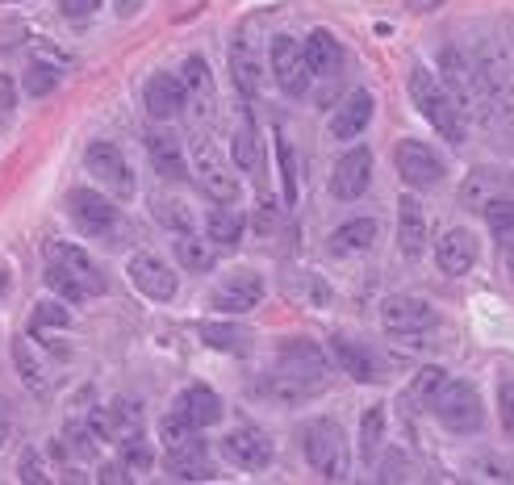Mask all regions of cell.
Listing matches in <instances>:
<instances>
[{
  "mask_svg": "<svg viewBox=\"0 0 514 485\" xmlns=\"http://www.w3.org/2000/svg\"><path fill=\"white\" fill-rule=\"evenodd\" d=\"M17 473H21V481H34V485H46V481H51V473H46V465H42L38 448H26V452H21V460H17Z\"/></svg>",
  "mask_w": 514,
  "mask_h": 485,
  "instance_id": "7bdbcfd3",
  "label": "cell"
},
{
  "mask_svg": "<svg viewBox=\"0 0 514 485\" xmlns=\"http://www.w3.org/2000/svg\"><path fill=\"white\" fill-rule=\"evenodd\" d=\"M427 235H431L427 205L418 201L414 193H406L402 201H397V243H402V251L410 260H418L427 251Z\"/></svg>",
  "mask_w": 514,
  "mask_h": 485,
  "instance_id": "ac0fdd59",
  "label": "cell"
},
{
  "mask_svg": "<svg viewBox=\"0 0 514 485\" xmlns=\"http://www.w3.org/2000/svg\"><path fill=\"white\" fill-rule=\"evenodd\" d=\"M42 256H46V285H51L63 302H88V297L105 293V276L92 264L88 251L51 239L42 247Z\"/></svg>",
  "mask_w": 514,
  "mask_h": 485,
  "instance_id": "6da1fadb",
  "label": "cell"
},
{
  "mask_svg": "<svg viewBox=\"0 0 514 485\" xmlns=\"http://www.w3.org/2000/svg\"><path fill=\"white\" fill-rule=\"evenodd\" d=\"M443 0H414V13H431V9H439Z\"/></svg>",
  "mask_w": 514,
  "mask_h": 485,
  "instance_id": "f5cc1de1",
  "label": "cell"
},
{
  "mask_svg": "<svg viewBox=\"0 0 514 485\" xmlns=\"http://www.w3.org/2000/svg\"><path fill=\"white\" fill-rule=\"evenodd\" d=\"M385 448V406H368L360 419V460L364 465H377Z\"/></svg>",
  "mask_w": 514,
  "mask_h": 485,
  "instance_id": "836d02e7",
  "label": "cell"
},
{
  "mask_svg": "<svg viewBox=\"0 0 514 485\" xmlns=\"http://www.w3.org/2000/svg\"><path fill=\"white\" fill-rule=\"evenodd\" d=\"M473 473L481 481H514V460H502V456H481Z\"/></svg>",
  "mask_w": 514,
  "mask_h": 485,
  "instance_id": "b9f144b4",
  "label": "cell"
},
{
  "mask_svg": "<svg viewBox=\"0 0 514 485\" xmlns=\"http://www.w3.org/2000/svg\"><path fill=\"white\" fill-rule=\"evenodd\" d=\"M485 222H489V235H494L502 247H514V197H502L485 210Z\"/></svg>",
  "mask_w": 514,
  "mask_h": 485,
  "instance_id": "8d00e7d4",
  "label": "cell"
},
{
  "mask_svg": "<svg viewBox=\"0 0 514 485\" xmlns=\"http://www.w3.org/2000/svg\"><path fill=\"white\" fill-rule=\"evenodd\" d=\"M243 239V214L230 201H218V210L209 214V243L214 247H239Z\"/></svg>",
  "mask_w": 514,
  "mask_h": 485,
  "instance_id": "d6a6232c",
  "label": "cell"
},
{
  "mask_svg": "<svg viewBox=\"0 0 514 485\" xmlns=\"http://www.w3.org/2000/svg\"><path fill=\"white\" fill-rule=\"evenodd\" d=\"M184 109H189V118L197 126H209L218 118V92H214V72H209V63L201 55H189L184 59Z\"/></svg>",
  "mask_w": 514,
  "mask_h": 485,
  "instance_id": "8992f818",
  "label": "cell"
},
{
  "mask_svg": "<svg viewBox=\"0 0 514 485\" xmlns=\"http://www.w3.org/2000/svg\"><path fill=\"white\" fill-rule=\"evenodd\" d=\"M477 256H481V247L473 239V230H464V226H452L448 235L435 243V264L448 276H469L477 268Z\"/></svg>",
  "mask_w": 514,
  "mask_h": 485,
  "instance_id": "d6986e66",
  "label": "cell"
},
{
  "mask_svg": "<svg viewBox=\"0 0 514 485\" xmlns=\"http://www.w3.org/2000/svg\"><path fill=\"white\" fill-rule=\"evenodd\" d=\"M276 368H285V373L310 381L318 389L326 385V356H322L318 343H310V339H285V343H280Z\"/></svg>",
  "mask_w": 514,
  "mask_h": 485,
  "instance_id": "e0dca14e",
  "label": "cell"
},
{
  "mask_svg": "<svg viewBox=\"0 0 514 485\" xmlns=\"http://www.w3.org/2000/svg\"><path fill=\"white\" fill-rule=\"evenodd\" d=\"M260 302H264V276L251 272V268H235L222 285H214V293H209V306L218 314H247Z\"/></svg>",
  "mask_w": 514,
  "mask_h": 485,
  "instance_id": "ba28073f",
  "label": "cell"
},
{
  "mask_svg": "<svg viewBox=\"0 0 514 485\" xmlns=\"http://www.w3.org/2000/svg\"><path fill=\"white\" fill-rule=\"evenodd\" d=\"M193 435H197V431H193L189 423H184V419H180V414H176V410H172V414H168V419H163V423H159V444H163V448H168V452H172V448H180V444H189V440H193Z\"/></svg>",
  "mask_w": 514,
  "mask_h": 485,
  "instance_id": "60d3db41",
  "label": "cell"
},
{
  "mask_svg": "<svg viewBox=\"0 0 514 485\" xmlns=\"http://www.w3.org/2000/svg\"><path fill=\"white\" fill-rule=\"evenodd\" d=\"M72 322V314H67L59 302H38V310H34V331H42V327H67Z\"/></svg>",
  "mask_w": 514,
  "mask_h": 485,
  "instance_id": "ee69618b",
  "label": "cell"
},
{
  "mask_svg": "<svg viewBox=\"0 0 514 485\" xmlns=\"http://www.w3.org/2000/svg\"><path fill=\"white\" fill-rule=\"evenodd\" d=\"M9 440H13V410L5 406V398H0V452L9 448Z\"/></svg>",
  "mask_w": 514,
  "mask_h": 485,
  "instance_id": "681fc988",
  "label": "cell"
},
{
  "mask_svg": "<svg viewBox=\"0 0 514 485\" xmlns=\"http://www.w3.org/2000/svg\"><path fill=\"white\" fill-rule=\"evenodd\" d=\"M67 214H72V222L84 230V235H109V230L118 226V205L101 193H92V189L67 193Z\"/></svg>",
  "mask_w": 514,
  "mask_h": 485,
  "instance_id": "4fadbf2b",
  "label": "cell"
},
{
  "mask_svg": "<svg viewBox=\"0 0 514 485\" xmlns=\"http://www.w3.org/2000/svg\"><path fill=\"white\" fill-rule=\"evenodd\" d=\"M393 164L410 189H435L443 180V159L427 143H418V138H402V143L393 147Z\"/></svg>",
  "mask_w": 514,
  "mask_h": 485,
  "instance_id": "52a82bcc",
  "label": "cell"
},
{
  "mask_svg": "<svg viewBox=\"0 0 514 485\" xmlns=\"http://www.w3.org/2000/svg\"><path fill=\"white\" fill-rule=\"evenodd\" d=\"M168 469H172V477H180V481H209V477H214V465H209L205 444L197 440V435H193L189 444H180V448L168 452Z\"/></svg>",
  "mask_w": 514,
  "mask_h": 485,
  "instance_id": "f546056e",
  "label": "cell"
},
{
  "mask_svg": "<svg viewBox=\"0 0 514 485\" xmlns=\"http://www.w3.org/2000/svg\"><path fill=\"white\" fill-rule=\"evenodd\" d=\"M410 101H414V109L423 113V118L443 138H448V143H464L469 118H464L460 105L448 97V88H443V80L435 72H427V67H414V72H410Z\"/></svg>",
  "mask_w": 514,
  "mask_h": 485,
  "instance_id": "7a4b0ae2",
  "label": "cell"
},
{
  "mask_svg": "<svg viewBox=\"0 0 514 485\" xmlns=\"http://www.w3.org/2000/svg\"><path fill=\"white\" fill-rule=\"evenodd\" d=\"M122 444V456H126V469H151V448L138 440V435H130V440H118Z\"/></svg>",
  "mask_w": 514,
  "mask_h": 485,
  "instance_id": "f6af8a7d",
  "label": "cell"
},
{
  "mask_svg": "<svg viewBox=\"0 0 514 485\" xmlns=\"http://www.w3.org/2000/svg\"><path fill=\"white\" fill-rule=\"evenodd\" d=\"M301 448H306L310 469L322 481H347V469H352V452H347V435L339 423L331 419H314L301 435Z\"/></svg>",
  "mask_w": 514,
  "mask_h": 485,
  "instance_id": "3957f363",
  "label": "cell"
},
{
  "mask_svg": "<svg viewBox=\"0 0 514 485\" xmlns=\"http://www.w3.org/2000/svg\"><path fill=\"white\" fill-rule=\"evenodd\" d=\"M506 268H510V281H514V247H510V260H506Z\"/></svg>",
  "mask_w": 514,
  "mask_h": 485,
  "instance_id": "db71d44e",
  "label": "cell"
},
{
  "mask_svg": "<svg viewBox=\"0 0 514 485\" xmlns=\"http://www.w3.org/2000/svg\"><path fill=\"white\" fill-rule=\"evenodd\" d=\"M21 88H26V97H51V92L59 88V72L51 63H30L26 67V80H21Z\"/></svg>",
  "mask_w": 514,
  "mask_h": 485,
  "instance_id": "f35d334b",
  "label": "cell"
},
{
  "mask_svg": "<svg viewBox=\"0 0 514 485\" xmlns=\"http://www.w3.org/2000/svg\"><path fill=\"white\" fill-rule=\"evenodd\" d=\"M372 243H377V222L372 218H352L331 235V247L339 256H356V251H368Z\"/></svg>",
  "mask_w": 514,
  "mask_h": 485,
  "instance_id": "1f68e13d",
  "label": "cell"
},
{
  "mask_svg": "<svg viewBox=\"0 0 514 485\" xmlns=\"http://www.w3.org/2000/svg\"><path fill=\"white\" fill-rule=\"evenodd\" d=\"M193 180L201 184L205 197L214 201H235L239 197V180L235 172H226V159L209 138H193Z\"/></svg>",
  "mask_w": 514,
  "mask_h": 485,
  "instance_id": "5b68a950",
  "label": "cell"
},
{
  "mask_svg": "<svg viewBox=\"0 0 514 485\" xmlns=\"http://www.w3.org/2000/svg\"><path fill=\"white\" fill-rule=\"evenodd\" d=\"M222 456L230 460V465L260 473V469L272 465V440H268L260 427H235L222 440Z\"/></svg>",
  "mask_w": 514,
  "mask_h": 485,
  "instance_id": "9a60e30c",
  "label": "cell"
},
{
  "mask_svg": "<svg viewBox=\"0 0 514 485\" xmlns=\"http://www.w3.org/2000/svg\"><path fill=\"white\" fill-rule=\"evenodd\" d=\"M59 9L67 17H92V13L101 9V0H59Z\"/></svg>",
  "mask_w": 514,
  "mask_h": 485,
  "instance_id": "c3c4849f",
  "label": "cell"
},
{
  "mask_svg": "<svg viewBox=\"0 0 514 485\" xmlns=\"http://www.w3.org/2000/svg\"><path fill=\"white\" fill-rule=\"evenodd\" d=\"M230 151H235V164L243 172H255L264 164V151H260V126H255L251 109L239 113V126H235V138H230Z\"/></svg>",
  "mask_w": 514,
  "mask_h": 485,
  "instance_id": "4dcf8cb0",
  "label": "cell"
},
{
  "mask_svg": "<svg viewBox=\"0 0 514 485\" xmlns=\"http://www.w3.org/2000/svg\"><path fill=\"white\" fill-rule=\"evenodd\" d=\"M368 184H372V151L368 147H352L331 172V193L339 201H360L368 193Z\"/></svg>",
  "mask_w": 514,
  "mask_h": 485,
  "instance_id": "2e32d148",
  "label": "cell"
},
{
  "mask_svg": "<svg viewBox=\"0 0 514 485\" xmlns=\"http://www.w3.org/2000/svg\"><path fill=\"white\" fill-rule=\"evenodd\" d=\"M0 109H5V113L13 109V84L5 76H0Z\"/></svg>",
  "mask_w": 514,
  "mask_h": 485,
  "instance_id": "816d5d0a",
  "label": "cell"
},
{
  "mask_svg": "<svg viewBox=\"0 0 514 485\" xmlns=\"http://www.w3.org/2000/svg\"><path fill=\"white\" fill-rule=\"evenodd\" d=\"M201 339L209 343V348H218V352H235L243 356L251 348V335L243 327H230V322H201Z\"/></svg>",
  "mask_w": 514,
  "mask_h": 485,
  "instance_id": "e575fe53",
  "label": "cell"
},
{
  "mask_svg": "<svg viewBox=\"0 0 514 485\" xmlns=\"http://www.w3.org/2000/svg\"><path fill=\"white\" fill-rule=\"evenodd\" d=\"M176 260H180L184 272H209V268H214V243L193 239V230H189V235L176 239Z\"/></svg>",
  "mask_w": 514,
  "mask_h": 485,
  "instance_id": "d590c367",
  "label": "cell"
},
{
  "mask_svg": "<svg viewBox=\"0 0 514 485\" xmlns=\"http://www.w3.org/2000/svg\"><path fill=\"white\" fill-rule=\"evenodd\" d=\"M255 394L268 398V402H276V406H297V402L314 398V394H318V385H310V381H301V377L285 373V368H276V373H268L264 381H255Z\"/></svg>",
  "mask_w": 514,
  "mask_h": 485,
  "instance_id": "f1b7e54d",
  "label": "cell"
},
{
  "mask_svg": "<svg viewBox=\"0 0 514 485\" xmlns=\"http://www.w3.org/2000/svg\"><path fill=\"white\" fill-rule=\"evenodd\" d=\"M13 364H17L21 385H26L34 398H46V394H51V373H46V360L38 356L34 339H26V335H17V339H13Z\"/></svg>",
  "mask_w": 514,
  "mask_h": 485,
  "instance_id": "83f0119b",
  "label": "cell"
},
{
  "mask_svg": "<svg viewBox=\"0 0 514 485\" xmlns=\"http://www.w3.org/2000/svg\"><path fill=\"white\" fill-rule=\"evenodd\" d=\"M439 67H443V88H448V97L460 105L464 118H469V113H481V88H477L473 59L464 51H456V46H448L443 59H439Z\"/></svg>",
  "mask_w": 514,
  "mask_h": 485,
  "instance_id": "9c48e42d",
  "label": "cell"
},
{
  "mask_svg": "<svg viewBox=\"0 0 514 485\" xmlns=\"http://www.w3.org/2000/svg\"><path fill=\"white\" fill-rule=\"evenodd\" d=\"M176 414H180V419L189 423L193 431L214 427V423H222V398L214 394V389L193 385V389H184V394L176 398Z\"/></svg>",
  "mask_w": 514,
  "mask_h": 485,
  "instance_id": "484cf974",
  "label": "cell"
},
{
  "mask_svg": "<svg viewBox=\"0 0 514 485\" xmlns=\"http://www.w3.org/2000/svg\"><path fill=\"white\" fill-rule=\"evenodd\" d=\"M448 381V373H443L439 364H423L414 373V385H410V402H418V406H431V398L439 394V385Z\"/></svg>",
  "mask_w": 514,
  "mask_h": 485,
  "instance_id": "74e56055",
  "label": "cell"
},
{
  "mask_svg": "<svg viewBox=\"0 0 514 485\" xmlns=\"http://www.w3.org/2000/svg\"><path fill=\"white\" fill-rule=\"evenodd\" d=\"M372 122V97L364 88L347 92V97L335 105L331 113V138H339V143H352V138H360Z\"/></svg>",
  "mask_w": 514,
  "mask_h": 485,
  "instance_id": "7402d4cb",
  "label": "cell"
},
{
  "mask_svg": "<svg viewBox=\"0 0 514 485\" xmlns=\"http://www.w3.org/2000/svg\"><path fill=\"white\" fill-rule=\"evenodd\" d=\"M155 218L163 226H172L176 235H189L193 230V214L184 210V201H176V197H155Z\"/></svg>",
  "mask_w": 514,
  "mask_h": 485,
  "instance_id": "ab89813d",
  "label": "cell"
},
{
  "mask_svg": "<svg viewBox=\"0 0 514 485\" xmlns=\"http://www.w3.org/2000/svg\"><path fill=\"white\" fill-rule=\"evenodd\" d=\"M143 105L155 122H168L176 113H184V84L168 72H155L147 84H143Z\"/></svg>",
  "mask_w": 514,
  "mask_h": 485,
  "instance_id": "cb8c5ba5",
  "label": "cell"
},
{
  "mask_svg": "<svg viewBox=\"0 0 514 485\" xmlns=\"http://www.w3.org/2000/svg\"><path fill=\"white\" fill-rule=\"evenodd\" d=\"M130 281L138 285V293H147L151 302H172L176 297V272L159 256H147V251H138L130 260Z\"/></svg>",
  "mask_w": 514,
  "mask_h": 485,
  "instance_id": "ffe728a7",
  "label": "cell"
},
{
  "mask_svg": "<svg viewBox=\"0 0 514 485\" xmlns=\"http://www.w3.org/2000/svg\"><path fill=\"white\" fill-rule=\"evenodd\" d=\"M147 155H151V168L163 180H184L189 176V159H184V147L172 130H151L147 134Z\"/></svg>",
  "mask_w": 514,
  "mask_h": 485,
  "instance_id": "603a6c76",
  "label": "cell"
},
{
  "mask_svg": "<svg viewBox=\"0 0 514 485\" xmlns=\"http://www.w3.org/2000/svg\"><path fill=\"white\" fill-rule=\"evenodd\" d=\"M331 352H335V360L343 364V373L352 377V381H364V385H377V381H385V368H381V360L372 356V348H364V343L347 339V335H335V339H331Z\"/></svg>",
  "mask_w": 514,
  "mask_h": 485,
  "instance_id": "44dd1931",
  "label": "cell"
},
{
  "mask_svg": "<svg viewBox=\"0 0 514 485\" xmlns=\"http://www.w3.org/2000/svg\"><path fill=\"white\" fill-rule=\"evenodd\" d=\"M280 168H285V201L297 205V168H293V151L285 138H280Z\"/></svg>",
  "mask_w": 514,
  "mask_h": 485,
  "instance_id": "bcb514c9",
  "label": "cell"
},
{
  "mask_svg": "<svg viewBox=\"0 0 514 485\" xmlns=\"http://www.w3.org/2000/svg\"><path fill=\"white\" fill-rule=\"evenodd\" d=\"M301 55H306V67L310 76H322V80H335L343 72V46L331 30H314L301 46Z\"/></svg>",
  "mask_w": 514,
  "mask_h": 485,
  "instance_id": "d4e9b609",
  "label": "cell"
},
{
  "mask_svg": "<svg viewBox=\"0 0 514 485\" xmlns=\"http://www.w3.org/2000/svg\"><path fill=\"white\" fill-rule=\"evenodd\" d=\"M272 76H276V84H280L285 97H301V92L310 88L306 55H301V46L289 34H276L272 38Z\"/></svg>",
  "mask_w": 514,
  "mask_h": 485,
  "instance_id": "7c38bea8",
  "label": "cell"
},
{
  "mask_svg": "<svg viewBox=\"0 0 514 485\" xmlns=\"http://www.w3.org/2000/svg\"><path fill=\"white\" fill-rule=\"evenodd\" d=\"M381 322H385L389 335H423V331L439 327V314L423 302V297L393 293V297H385V306H381Z\"/></svg>",
  "mask_w": 514,
  "mask_h": 485,
  "instance_id": "30bf717a",
  "label": "cell"
},
{
  "mask_svg": "<svg viewBox=\"0 0 514 485\" xmlns=\"http://www.w3.org/2000/svg\"><path fill=\"white\" fill-rule=\"evenodd\" d=\"M230 72H235V84H239V92H243L247 101L260 97V80H264L260 51H255V42L247 34H239L235 42H230Z\"/></svg>",
  "mask_w": 514,
  "mask_h": 485,
  "instance_id": "4316f807",
  "label": "cell"
},
{
  "mask_svg": "<svg viewBox=\"0 0 514 485\" xmlns=\"http://www.w3.org/2000/svg\"><path fill=\"white\" fill-rule=\"evenodd\" d=\"M84 164H88V172L97 176L105 189L113 193V197H130L134 193V176H130V164L122 159V151L113 147V143H92L88 151H84Z\"/></svg>",
  "mask_w": 514,
  "mask_h": 485,
  "instance_id": "5bb4252c",
  "label": "cell"
},
{
  "mask_svg": "<svg viewBox=\"0 0 514 485\" xmlns=\"http://www.w3.org/2000/svg\"><path fill=\"white\" fill-rule=\"evenodd\" d=\"M101 481L122 485V481H130V469H126V465H105V469H101Z\"/></svg>",
  "mask_w": 514,
  "mask_h": 485,
  "instance_id": "f907efd6",
  "label": "cell"
},
{
  "mask_svg": "<svg viewBox=\"0 0 514 485\" xmlns=\"http://www.w3.org/2000/svg\"><path fill=\"white\" fill-rule=\"evenodd\" d=\"M498 410H502V427L514 435V381H506L498 389Z\"/></svg>",
  "mask_w": 514,
  "mask_h": 485,
  "instance_id": "7dc6e473",
  "label": "cell"
},
{
  "mask_svg": "<svg viewBox=\"0 0 514 485\" xmlns=\"http://www.w3.org/2000/svg\"><path fill=\"white\" fill-rule=\"evenodd\" d=\"M502 197H514V176L506 168H473L460 184V205L473 214H485Z\"/></svg>",
  "mask_w": 514,
  "mask_h": 485,
  "instance_id": "8fae6325",
  "label": "cell"
},
{
  "mask_svg": "<svg viewBox=\"0 0 514 485\" xmlns=\"http://www.w3.org/2000/svg\"><path fill=\"white\" fill-rule=\"evenodd\" d=\"M431 414L448 427L452 435H473L481 431L485 423V406H481V394L469 385V381H443L439 394L431 398Z\"/></svg>",
  "mask_w": 514,
  "mask_h": 485,
  "instance_id": "277c9868",
  "label": "cell"
}]
</instances>
